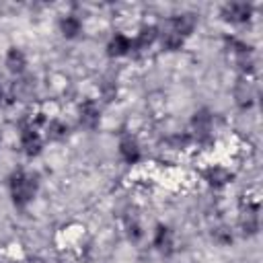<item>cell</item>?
<instances>
[{
    "instance_id": "cell-10",
    "label": "cell",
    "mask_w": 263,
    "mask_h": 263,
    "mask_svg": "<svg viewBox=\"0 0 263 263\" xmlns=\"http://www.w3.org/2000/svg\"><path fill=\"white\" fill-rule=\"evenodd\" d=\"M107 51H109V55H113V58L127 55V53H132V39L125 37V35H121V33H115V35L111 37L109 45H107Z\"/></svg>"
},
{
    "instance_id": "cell-8",
    "label": "cell",
    "mask_w": 263,
    "mask_h": 263,
    "mask_svg": "<svg viewBox=\"0 0 263 263\" xmlns=\"http://www.w3.org/2000/svg\"><path fill=\"white\" fill-rule=\"evenodd\" d=\"M119 154L127 164H136L140 160V146L132 136H123L119 142Z\"/></svg>"
},
{
    "instance_id": "cell-1",
    "label": "cell",
    "mask_w": 263,
    "mask_h": 263,
    "mask_svg": "<svg viewBox=\"0 0 263 263\" xmlns=\"http://www.w3.org/2000/svg\"><path fill=\"white\" fill-rule=\"evenodd\" d=\"M193 27H195V16L189 14V12L177 14V16H173V18H168V21L164 23V27H162V33H158V35L162 37V47H166V49H171V51L179 49V47L183 45L185 37L191 35Z\"/></svg>"
},
{
    "instance_id": "cell-12",
    "label": "cell",
    "mask_w": 263,
    "mask_h": 263,
    "mask_svg": "<svg viewBox=\"0 0 263 263\" xmlns=\"http://www.w3.org/2000/svg\"><path fill=\"white\" fill-rule=\"evenodd\" d=\"M154 247H156L160 253H164V255H168V253L173 251V232H171L168 226H162V224L156 226V232H154Z\"/></svg>"
},
{
    "instance_id": "cell-9",
    "label": "cell",
    "mask_w": 263,
    "mask_h": 263,
    "mask_svg": "<svg viewBox=\"0 0 263 263\" xmlns=\"http://www.w3.org/2000/svg\"><path fill=\"white\" fill-rule=\"evenodd\" d=\"M156 37H158V27H144L140 33H138V37L132 41V51H144V49H148L154 41H156Z\"/></svg>"
},
{
    "instance_id": "cell-6",
    "label": "cell",
    "mask_w": 263,
    "mask_h": 263,
    "mask_svg": "<svg viewBox=\"0 0 263 263\" xmlns=\"http://www.w3.org/2000/svg\"><path fill=\"white\" fill-rule=\"evenodd\" d=\"M21 144H23V150H25L27 156H37L41 152V138L35 132V127H31V125L23 127V132H21Z\"/></svg>"
},
{
    "instance_id": "cell-17",
    "label": "cell",
    "mask_w": 263,
    "mask_h": 263,
    "mask_svg": "<svg viewBox=\"0 0 263 263\" xmlns=\"http://www.w3.org/2000/svg\"><path fill=\"white\" fill-rule=\"evenodd\" d=\"M125 230H127V234H129L132 240H138L142 236V228H140V222H138L136 216H127L125 218Z\"/></svg>"
},
{
    "instance_id": "cell-16",
    "label": "cell",
    "mask_w": 263,
    "mask_h": 263,
    "mask_svg": "<svg viewBox=\"0 0 263 263\" xmlns=\"http://www.w3.org/2000/svg\"><path fill=\"white\" fill-rule=\"evenodd\" d=\"M47 136H49L51 140H64V138L68 136V125H66L64 121L53 119V121L47 123Z\"/></svg>"
},
{
    "instance_id": "cell-7",
    "label": "cell",
    "mask_w": 263,
    "mask_h": 263,
    "mask_svg": "<svg viewBox=\"0 0 263 263\" xmlns=\"http://www.w3.org/2000/svg\"><path fill=\"white\" fill-rule=\"evenodd\" d=\"M78 119H80V125L86 127V129H95L99 125V107L92 103V101H86L80 105V111H78Z\"/></svg>"
},
{
    "instance_id": "cell-18",
    "label": "cell",
    "mask_w": 263,
    "mask_h": 263,
    "mask_svg": "<svg viewBox=\"0 0 263 263\" xmlns=\"http://www.w3.org/2000/svg\"><path fill=\"white\" fill-rule=\"evenodd\" d=\"M4 99V90H2V86H0V101Z\"/></svg>"
},
{
    "instance_id": "cell-2",
    "label": "cell",
    "mask_w": 263,
    "mask_h": 263,
    "mask_svg": "<svg viewBox=\"0 0 263 263\" xmlns=\"http://www.w3.org/2000/svg\"><path fill=\"white\" fill-rule=\"evenodd\" d=\"M8 187H10V195H12V201L16 208H25L37 193V181L35 177L27 175L25 171H16L10 175V181H8Z\"/></svg>"
},
{
    "instance_id": "cell-14",
    "label": "cell",
    "mask_w": 263,
    "mask_h": 263,
    "mask_svg": "<svg viewBox=\"0 0 263 263\" xmlns=\"http://www.w3.org/2000/svg\"><path fill=\"white\" fill-rule=\"evenodd\" d=\"M25 66H27V60H25L23 51L16 49V47L8 49V53H6V68H8V72L21 74V72L25 70Z\"/></svg>"
},
{
    "instance_id": "cell-5",
    "label": "cell",
    "mask_w": 263,
    "mask_h": 263,
    "mask_svg": "<svg viewBox=\"0 0 263 263\" xmlns=\"http://www.w3.org/2000/svg\"><path fill=\"white\" fill-rule=\"evenodd\" d=\"M240 226L245 234H255L259 230V205L257 203H247L240 212Z\"/></svg>"
},
{
    "instance_id": "cell-13",
    "label": "cell",
    "mask_w": 263,
    "mask_h": 263,
    "mask_svg": "<svg viewBox=\"0 0 263 263\" xmlns=\"http://www.w3.org/2000/svg\"><path fill=\"white\" fill-rule=\"evenodd\" d=\"M230 179H232V173L226 171L224 166H212V168L205 171V181L212 187H224Z\"/></svg>"
},
{
    "instance_id": "cell-4",
    "label": "cell",
    "mask_w": 263,
    "mask_h": 263,
    "mask_svg": "<svg viewBox=\"0 0 263 263\" xmlns=\"http://www.w3.org/2000/svg\"><path fill=\"white\" fill-rule=\"evenodd\" d=\"M253 14V6L247 2H230L222 6V16L228 23H247Z\"/></svg>"
},
{
    "instance_id": "cell-3",
    "label": "cell",
    "mask_w": 263,
    "mask_h": 263,
    "mask_svg": "<svg viewBox=\"0 0 263 263\" xmlns=\"http://www.w3.org/2000/svg\"><path fill=\"white\" fill-rule=\"evenodd\" d=\"M191 127H193V136L197 142H210L212 138V115L208 109H201L193 115L191 119Z\"/></svg>"
},
{
    "instance_id": "cell-15",
    "label": "cell",
    "mask_w": 263,
    "mask_h": 263,
    "mask_svg": "<svg viewBox=\"0 0 263 263\" xmlns=\"http://www.w3.org/2000/svg\"><path fill=\"white\" fill-rule=\"evenodd\" d=\"M80 29H82V23H80V18L74 16V14H68V16H64V18L60 21V31H62V35L68 37V39L76 37V35L80 33Z\"/></svg>"
},
{
    "instance_id": "cell-11",
    "label": "cell",
    "mask_w": 263,
    "mask_h": 263,
    "mask_svg": "<svg viewBox=\"0 0 263 263\" xmlns=\"http://www.w3.org/2000/svg\"><path fill=\"white\" fill-rule=\"evenodd\" d=\"M234 97H236V103L247 109L253 105V99H255V90H253V84L247 80V78H240L236 82V88H234Z\"/></svg>"
}]
</instances>
